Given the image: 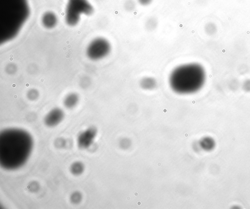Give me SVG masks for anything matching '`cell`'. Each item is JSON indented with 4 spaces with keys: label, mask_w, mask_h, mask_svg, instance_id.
<instances>
[{
    "label": "cell",
    "mask_w": 250,
    "mask_h": 209,
    "mask_svg": "<svg viewBox=\"0 0 250 209\" xmlns=\"http://www.w3.org/2000/svg\"><path fill=\"white\" fill-rule=\"evenodd\" d=\"M33 146V139L26 130L5 129L0 133L1 166L9 171L21 168L30 158Z\"/></svg>",
    "instance_id": "6da1fadb"
},
{
    "label": "cell",
    "mask_w": 250,
    "mask_h": 209,
    "mask_svg": "<svg viewBox=\"0 0 250 209\" xmlns=\"http://www.w3.org/2000/svg\"><path fill=\"white\" fill-rule=\"evenodd\" d=\"M204 80L205 73L201 65L187 63L172 69L168 76V84L175 93L188 95L200 90Z\"/></svg>",
    "instance_id": "7a4b0ae2"
},
{
    "label": "cell",
    "mask_w": 250,
    "mask_h": 209,
    "mask_svg": "<svg viewBox=\"0 0 250 209\" xmlns=\"http://www.w3.org/2000/svg\"><path fill=\"white\" fill-rule=\"evenodd\" d=\"M92 8L86 0H69L67 8L66 22L70 26L77 25L80 20V13L91 14Z\"/></svg>",
    "instance_id": "3957f363"
},
{
    "label": "cell",
    "mask_w": 250,
    "mask_h": 209,
    "mask_svg": "<svg viewBox=\"0 0 250 209\" xmlns=\"http://www.w3.org/2000/svg\"><path fill=\"white\" fill-rule=\"evenodd\" d=\"M112 49L109 41L104 38H97L89 43L87 49L88 57L92 60H99L108 56Z\"/></svg>",
    "instance_id": "277c9868"
},
{
    "label": "cell",
    "mask_w": 250,
    "mask_h": 209,
    "mask_svg": "<svg viewBox=\"0 0 250 209\" xmlns=\"http://www.w3.org/2000/svg\"><path fill=\"white\" fill-rule=\"evenodd\" d=\"M97 131L94 127H89L80 133L77 138V145L80 149H88L93 143Z\"/></svg>",
    "instance_id": "5b68a950"
},
{
    "label": "cell",
    "mask_w": 250,
    "mask_h": 209,
    "mask_svg": "<svg viewBox=\"0 0 250 209\" xmlns=\"http://www.w3.org/2000/svg\"><path fill=\"white\" fill-rule=\"evenodd\" d=\"M64 112L60 108H54L47 113L44 118V123L48 127H54L58 125L64 118Z\"/></svg>",
    "instance_id": "8992f818"
},
{
    "label": "cell",
    "mask_w": 250,
    "mask_h": 209,
    "mask_svg": "<svg viewBox=\"0 0 250 209\" xmlns=\"http://www.w3.org/2000/svg\"><path fill=\"white\" fill-rule=\"evenodd\" d=\"M139 86L143 90H153L157 87V81L156 79L152 77H144L139 81Z\"/></svg>",
    "instance_id": "52a82bcc"
},
{
    "label": "cell",
    "mask_w": 250,
    "mask_h": 209,
    "mask_svg": "<svg viewBox=\"0 0 250 209\" xmlns=\"http://www.w3.org/2000/svg\"><path fill=\"white\" fill-rule=\"evenodd\" d=\"M79 101V95L76 93H71L68 94L64 98V105L67 108L71 109L77 106Z\"/></svg>",
    "instance_id": "ba28073f"
},
{
    "label": "cell",
    "mask_w": 250,
    "mask_h": 209,
    "mask_svg": "<svg viewBox=\"0 0 250 209\" xmlns=\"http://www.w3.org/2000/svg\"><path fill=\"white\" fill-rule=\"evenodd\" d=\"M57 21L56 16L52 13H47L43 17V25L47 29H52L55 26Z\"/></svg>",
    "instance_id": "9c48e42d"
},
{
    "label": "cell",
    "mask_w": 250,
    "mask_h": 209,
    "mask_svg": "<svg viewBox=\"0 0 250 209\" xmlns=\"http://www.w3.org/2000/svg\"><path fill=\"white\" fill-rule=\"evenodd\" d=\"M85 170L84 165L80 161H76L71 165L70 171L74 176H78L81 175Z\"/></svg>",
    "instance_id": "30bf717a"
},
{
    "label": "cell",
    "mask_w": 250,
    "mask_h": 209,
    "mask_svg": "<svg viewBox=\"0 0 250 209\" xmlns=\"http://www.w3.org/2000/svg\"><path fill=\"white\" fill-rule=\"evenodd\" d=\"M157 23V21L155 19L150 18L146 22V27L149 31H152L156 29Z\"/></svg>",
    "instance_id": "8fae6325"
},
{
    "label": "cell",
    "mask_w": 250,
    "mask_h": 209,
    "mask_svg": "<svg viewBox=\"0 0 250 209\" xmlns=\"http://www.w3.org/2000/svg\"><path fill=\"white\" fill-rule=\"evenodd\" d=\"M82 195L78 192H75L71 196V200L74 204L79 203L82 199Z\"/></svg>",
    "instance_id": "7c38bea8"
},
{
    "label": "cell",
    "mask_w": 250,
    "mask_h": 209,
    "mask_svg": "<svg viewBox=\"0 0 250 209\" xmlns=\"http://www.w3.org/2000/svg\"><path fill=\"white\" fill-rule=\"evenodd\" d=\"M39 95V94L38 91L34 89L30 90L27 93V98L31 101H34L36 100L38 98Z\"/></svg>",
    "instance_id": "4fadbf2b"
},
{
    "label": "cell",
    "mask_w": 250,
    "mask_h": 209,
    "mask_svg": "<svg viewBox=\"0 0 250 209\" xmlns=\"http://www.w3.org/2000/svg\"><path fill=\"white\" fill-rule=\"evenodd\" d=\"M152 1V0H138V3L141 5H143V6H147V5H149L151 4Z\"/></svg>",
    "instance_id": "5bb4252c"
}]
</instances>
